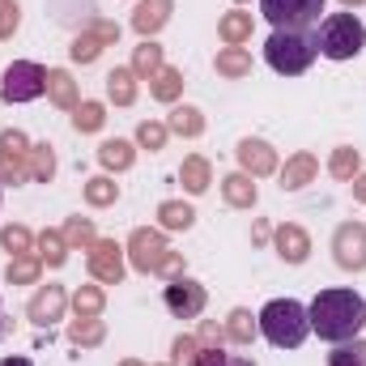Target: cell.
I'll use <instances>...</instances> for the list:
<instances>
[{
    "instance_id": "cell-1",
    "label": "cell",
    "mask_w": 366,
    "mask_h": 366,
    "mask_svg": "<svg viewBox=\"0 0 366 366\" xmlns=\"http://www.w3.org/2000/svg\"><path fill=\"white\" fill-rule=\"evenodd\" d=\"M307 315H311V332H320L324 341L341 345V341H354L362 332L366 302L354 290H324V294H315Z\"/></svg>"
},
{
    "instance_id": "cell-2",
    "label": "cell",
    "mask_w": 366,
    "mask_h": 366,
    "mask_svg": "<svg viewBox=\"0 0 366 366\" xmlns=\"http://www.w3.org/2000/svg\"><path fill=\"white\" fill-rule=\"evenodd\" d=\"M256 320H260V332L273 341L277 350H298L307 341V332H311V315L294 298H273Z\"/></svg>"
},
{
    "instance_id": "cell-3",
    "label": "cell",
    "mask_w": 366,
    "mask_h": 366,
    "mask_svg": "<svg viewBox=\"0 0 366 366\" xmlns=\"http://www.w3.org/2000/svg\"><path fill=\"white\" fill-rule=\"evenodd\" d=\"M315 47L328 56V60H354L366 47V26L354 13H332L324 26H320V39Z\"/></svg>"
},
{
    "instance_id": "cell-4",
    "label": "cell",
    "mask_w": 366,
    "mask_h": 366,
    "mask_svg": "<svg viewBox=\"0 0 366 366\" xmlns=\"http://www.w3.org/2000/svg\"><path fill=\"white\" fill-rule=\"evenodd\" d=\"M315 39H307V34H294V30H273V39L264 43V60L273 64L277 73H285V77H298V73H307L311 69V60H315Z\"/></svg>"
},
{
    "instance_id": "cell-5",
    "label": "cell",
    "mask_w": 366,
    "mask_h": 366,
    "mask_svg": "<svg viewBox=\"0 0 366 366\" xmlns=\"http://www.w3.org/2000/svg\"><path fill=\"white\" fill-rule=\"evenodd\" d=\"M47 90V69L34 64V60H13L4 69V81H0V98L4 102H34L39 94Z\"/></svg>"
},
{
    "instance_id": "cell-6",
    "label": "cell",
    "mask_w": 366,
    "mask_h": 366,
    "mask_svg": "<svg viewBox=\"0 0 366 366\" xmlns=\"http://www.w3.org/2000/svg\"><path fill=\"white\" fill-rule=\"evenodd\" d=\"M260 9H264V17L273 21L277 30H294V34H302L307 26L320 21L324 0H260Z\"/></svg>"
},
{
    "instance_id": "cell-7",
    "label": "cell",
    "mask_w": 366,
    "mask_h": 366,
    "mask_svg": "<svg viewBox=\"0 0 366 366\" xmlns=\"http://www.w3.org/2000/svg\"><path fill=\"white\" fill-rule=\"evenodd\" d=\"M167 256H171V247H167L162 230H149V226L132 230V239H128V264L137 273H162Z\"/></svg>"
},
{
    "instance_id": "cell-8",
    "label": "cell",
    "mask_w": 366,
    "mask_h": 366,
    "mask_svg": "<svg viewBox=\"0 0 366 366\" xmlns=\"http://www.w3.org/2000/svg\"><path fill=\"white\" fill-rule=\"evenodd\" d=\"M332 256L345 273H362L366 269V226L358 222H341L332 234Z\"/></svg>"
},
{
    "instance_id": "cell-9",
    "label": "cell",
    "mask_w": 366,
    "mask_h": 366,
    "mask_svg": "<svg viewBox=\"0 0 366 366\" xmlns=\"http://www.w3.org/2000/svg\"><path fill=\"white\" fill-rule=\"evenodd\" d=\"M90 277L102 285H119L124 277V247L115 239H94L90 243Z\"/></svg>"
},
{
    "instance_id": "cell-10",
    "label": "cell",
    "mask_w": 366,
    "mask_h": 366,
    "mask_svg": "<svg viewBox=\"0 0 366 366\" xmlns=\"http://www.w3.org/2000/svg\"><path fill=\"white\" fill-rule=\"evenodd\" d=\"M167 311L175 315V320H196L200 311H204V285H196V281H187V277H175L171 285H167Z\"/></svg>"
},
{
    "instance_id": "cell-11",
    "label": "cell",
    "mask_w": 366,
    "mask_h": 366,
    "mask_svg": "<svg viewBox=\"0 0 366 366\" xmlns=\"http://www.w3.org/2000/svg\"><path fill=\"white\" fill-rule=\"evenodd\" d=\"M239 167L252 175V179H260V175H273L277 171V149L269 141H256V137H247V141H239Z\"/></svg>"
},
{
    "instance_id": "cell-12",
    "label": "cell",
    "mask_w": 366,
    "mask_h": 366,
    "mask_svg": "<svg viewBox=\"0 0 366 366\" xmlns=\"http://www.w3.org/2000/svg\"><path fill=\"white\" fill-rule=\"evenodd\" d=\"M64 302H69V298H64V290H60V285H43V290H39V294L30 298L26 315H30V320H34L39 328H51V324H56V320L64 315Z\"/></svg>"
},
{
    "instance_id": "cell-13",
    "label": "cell",
    "mask_w": 366,
    "mask_h": 366,
    "mask_svg": "<svg viewBox=\"0 0 366 366\" xmlns=\"http://www.w3.org/2000/svg\"><path fill=\"white\" fill-rule=\"evenodd\" d=\"M273 243H277V256H281L285 264H302V260L311 256V239H307V230H302V226H294V222L277 226Z\"/></svg>"
},
{
    "instance_id": "cell-14",
    "label": "cell",
    "mask_w": 366,
    "mask_h": 366,
    "mask_svg": "<svg viewBox=\"0 0 366 366\" xmlns=\"http://www.w3.org/2000/svg\"><path fill=\"white\" fill-rule=\"evenodd\" d=\"M171 9H175V0H141L137 4V13H132V30L137 34H158L167 21H171Z\"/></svg>"
},
{
    "instance_id": "cell-15",
    "label": "cell",
    "mask_w": 366,
    "mask_h": 366,
    "mask_svg": "<svg viewBox=\"0 0 366 366\" xmlns=\"http://www.w3.org/2000/svg\"><path fill=\"white\" fill-rule=\"evenodd\" d=\"M315 175H320L315 154H294V158L285 162V171H281V192H298V187H307Z\"/></svg>"
},
{
    "instance_id": "cell-16",
    "label": "cell",
    "mask_w": 366,
    "mask_h": 366,
    "mask_svg": "<svg viewBox=\"0 0 366 366\" xmlns=\"http://www.w3.org/2000/svg\"><path fill=\"white\" fill-rule=\"evenodd\" d=\"M47 98L60 107V111H77L81 98H77V81L64 73V69H47Z\"/></svg>"
},
{
    "instance_id": "cell-17",
    "label": "cell",
    "mask_w": 366,
    "mask_h": 366,
    "mask_svg": "<svg viewBox=\"0 0 366 366\" xmlns=\"http://www.w3.org/2000/svg\"><path fill=\"white\" fill-rule=\"evenodd\" d=\"M179 183L187 187V192H192V196L209 192V183H213V167H209V158H200V154L183 158V167H179Z\"/></svg>"
},
{
    "instance_id": "cell-18",
    "label": "cell",
    "mask_w": 366,
    "mask_h": 366,
    "mask_svg": "<svg viewBox=\"0 0 366 366\" xmlns=\"http://www.w3.org/2000/svg\"><path fill=\"white\" fill-rule=\"evenodd\" d=\"M256 332H260V320H256L247 307H234L230 320H226V341H234V345H252Z\"/></svg>"
},
{
    "instance_id": "cell-19",
    "label": "cell",
    "mask_w": 366,
    "mask_h": 366,
    "mask_svg": "<svg viewBox=\"0 0 366 366\" xmlns=\"http://www.w3.org/2000/svg\"><path fill=\"white\" fill-rule=\"evenodd\" d=\"M222 196H226V204H234V209H252V204H256V183H252L247 171L226 175V179H222Z\"/></svg>"
},
{
    "instance_id": "cell-20",
    "label": "cell",
    "mask_w": 366,
    "mask_h": 366,
    "mask_svg": "<svg viewBox=\"0 0 366 366\" xmlns=\"http://www.w3.org/2000/svg\"><path fill=\"white\" fill-rule=\"evenodd\" d=\"M98 162H102L107 171H128V167L137 162V149L115 137V141H102V145H98Z\"/></svg>"
},
{
    "instance_id": "cell-21",
    "label": "cell",
    "mask_w": 366,
    "mask_h": 366,
    "mask_svg": "<svg viewBox=\"0 0 366 366\" xmlns=\"http://www.w3.org/2000/svg\"><path fill=\"white\" fill-rule=\"evenodd\" d=\"M149 94H154L158 102H175V98L183 94V73L171 69V64H162V69L149 77Z\"/></svg>"
},
{
    "instance_id": "cell-22",
    "label": "cell",
    "mask_w": 366,
    "mask_h": 366,
    "mask_svg": "<svg viewBox=\"0 0 366 366\" xmlns=\"http://www.w3.org/2000/svg\"><path fill=\"white\" fill-rule=\"evenodd\" d=\"M217 34L226 39V47H243L252 39V13H226L217 21Z\"/></svg>"
},
{
    "instance_id": "cell-23",
    "label": "cell",
    "mask_w": 366,
    "mask_h": 366,
    "mask_svg": "<svg viewBox=\"0 0 366 366\" xmlns=\"http://www.w3.org/2000/svg\"><path fill=\"white\" fill-rule=\"evenodd\" d=\"M107 94H111L115 107H132V102H137V73H132V69H115V73L107 77Z\"/></svg>"
},
{
    "instance_id": "cell-24",
    "label": "cell",
    "mask_w": 366,
    "mask_h": 366,
    "mask_svg": "<svg viewBox=\"0 0 366 366\" xmlns=\"http://www.w3.org/2000/svg\"><path fill=\"white\" fill-rule=\"evenodd\" d=\"M217 73L222 77H247L252 73V51L247 47H222L217 51Z\"/></svg>"
},
{
    "instance_id": "cell-25",
    "label": "cell",
    "mask_w": 366,
    "mask_h": 366,
    "mask_svg": "<svg viewBox=\"0 0 366 366\" xmlns=\"http://www.w3.org/2000/svg\"><path fill=\"white\" fill-rule=\"evenodd\" d=\"M158 222H162V230H192L196 213H192V204H183V200H162V204H158Z\"/></svg>"
},
{
    "instance_id": "cell-26",
    "label": "cell",
    "mask_w": 366,
    "mask_h": 366,
    "mask_svg": "<svg viewBox=\"0 0 366 366\" xmlns=\"http://www.w3.org/2000/svg\"><path fill=\"white\" fill-rule=\"evenodd\" d=\"M167 128H171L175 137H200V132H204V115H200L196 107H175L171 119H167Z\"/></svg>"
},
{
    "instance_id": "cell-27",
    "label": "cell",
    "mask_w": 366,
    "mask_h": 366,
    "mask_svg": "<svg viewBox=\"0 0 366 366\" xmlns=\"http://www.w3.org/2000/svg\"><path fill=\"white\" fill-rule=\"evenodd\" d=\"M39 260H47L51 269H60V264L69 260V243H64L60 230H43V234H39Z\"/></svg>"
},
{
    "instance_id": "cell-28",
    "label": "cell",
    "mask_w": 366,
    "mask_h": 366,
    "mask_svg": "<svg viewBox=\"0 0 366 366\" xmlns=\"http://www.w3.org/2000/svg\"><path fill=\"white\" fill-rule=\"evenodd\" d=\"M102 337H107V324H102V320L77 315V320L69 324V341H73V345H102Z\"/></svg>"
},
{
    "instance_id": "cell-29",
    "label": "cell",
    "mask_w": 366,
    "mask_h": 366,
    "mask_svg": "<svg viewBox=\"0 0 366 366\" xmlns=\"http://www.w3.org/2000/svg\"><path fill=\"white\" fill-rule=\"evenodd\" d=\"M328 171H332V179L350 183L358 171H362V158H358V149H350V145H341V149H332V162H328Z\"/></svg>"
},
{
    "instance_id": "cell-30",
    "label": "cell",
    "mask_w": 366,
    "mask_h": 366,
    "mask_svg": "<svg viewBox=\"0 0 366 366\" xmlns=\"http://www.w3.org/2000/svg\"><path fill=\"white\" fill-rule=\"evenodd\" d=\"M26 167H30V179L51 183V175H56V154H51V145H30Z\"/></svg>"
},
{
    "instance_id": "cell-31",
    "label": "cell",
    "mask_w": 366,
    "mask_h": 366,
    "mask_svg": "<svg viewBox=\"0 0 366 366\" xmlns=\"http://www.w3.org/2000/svg\"><path fill=\"white\" fill-rule=\"evenodd\" d=\"M162 69V47L154 43V39H145L141 47H137V56H132V73L137 77H154Z\"/></svg>"
},
{
    "instance_id": "cell-32",
    "label": "cell",
    "mask_w": 366,
    "mask_h": 366,
    "mask_svg": "<svg viewBox=\"0 0 366 366\" xmlns=\"http://www.w3.org/2000/svg\"><path fill=\"white\" fill-rule=\"evenodd\" d=\"M39 256H13L9 260V269H4V277H9V285H34L39 281Z\"/></svg>"
},
{
    "instance_id": "cell-33",
    "label": "cell",
    "mask_w": 366,
    "mask_h": 366,
    "mask_svg": "<svg viewBox=\"0 0 366 366\" xmlns=\"http://www.w3.org/2000/svg\"><path fill=\"white\" fill-rule=\"evenodd\" d=\"M60 234H64V243H69V247H81V252H90V243L98 239V234H94V222H90V217H69Z\"/></svg>"
},
{
    "instance_id": "cell-34",
    "label": "cell",
    "mask_w": 366,
    "mask_h": 366,
    "mask_svg": "<svg viewBox=\"0 0 366 366\" xmlns=\"http://www.w3.org/2000/svg\"><path fill=\"white\" fill-rule=\"evenodd\" d=\"M102 307H107V298H102V290H98V285H81V290L73 294V311H77V315H86V320H98V315H102Z\"/></svg>"
},
{
    "instance_id": "cell-35",
    "label": "cell",
    "mask_w": 366,
    "mask_h": 366,
    "mask_svg": "<svg viewBox=\"0 0 366 366\" xmlns=\"http://www.w3.org/2000/svg\"><path fill=\"white\" fill-rule=\"evenodd\" d=\"M102 47H107V43H102V39H98L94 30H86V34H77V39H73V47H69V56H73L77 64H94V60L102 56Z\"/></svg>"
},
{
    "instance_id": "cell-36",
    "label": "cell",
    "mask_w": 366,
    "mask_h": 366,
    "mask_svg": "<svg viewBox=\"0 0 366 366\" xmlns=\"http://www.w3.org/2000/svg\"><path fill=\"white\" fill-rule=\"evenodd\" d=\"M328 366H366V341H341L332 354H328Z\"/></svg>"
},
{
    "instance_id": "cell-37",
    "label": "cell",
    "mask_w": 366,
    "mask_h": 366,
    "mask_svg": "<svg viewBox=\"0 0 366 366\" xmlns=\"http://www.w3.org/2000/svg\"><path fill=\"white\" fill-rule=\"evenodd\" d=\"M102 119H107L102 102H81V107L73 111V128H77V132H98V128H102Z\"/></svg>"
},
{
    "instance_id": "cell-38",
    "label": "cell",
    "mask_w": 366,
    "mask_h": 366,
    "mask_svg": "<svg viewBox=\"0 0 366 366\" xmlns=\"http://www.w3.org/2000/svg\"><path fill=\"white\" fill-rule=\"evenodd\" d=\"M167 137H171V128L158 124V119H145V124L137 128V145H141V149H162Z\"/></svg>"
},
{
    "instance_id": "cell-39",
    "label": "cell",
    "mask_w": 366,
    "mask_h": 366,
    "mask_svg": "<svg viewBox=\"0 0 366 366\" xmlns=\"http://www.w3.org/2000/svg\"><path fill=\"white\" fill-rule=\"evenodd\" d=\"M0 158H30V141L21 128H4L0 132Z\"/></svg>"
},
{
    "instance_id": "cell-40",
    "label": "cell",
    "mask_w": 366,
    "mask_h": 366,
    "mask_svg": "<svg viewBox=\"0 0 366 366\" xmlns=\"http://www.w3.org/2000/svg\"><path fill=\"white\" fill-rule=\"evenodd\" d=\"M115 196H119V187L107 179V175H98V179L86 183V200H90L94 209H102V204H115Z\"/></svg>"
},
{
    "instance_id": "cell-41",
    "label": "cell",
    "mask_w": 366,
    "mask_h": 366,
    "mask_svg": "<svg viewBox=\"0 0 366 366\" xmlns=\"http://www.w3.org/2000/svg\"><path fill=\"white\" fill-rule=\"evenodd\" d=\"M0 243H4V252H13V256H30V230L26 226H4L0 230Z\"/></svg>"
},
{
    "instance_id": "cell-42",
    "label": "cell",
    "mask_w": 366,
    "mask_h": 366,
    "mask_svg": "<svg viewBox=\"0 0 366 366\" xmlns=\"http://www.w3.org/2000/svg\"><path fill=\"white\" fill-rule=\"evenodd\" d=\"M196 354H200V341H196V337H175V345H171V366H196Z\"/></svg>"
},
{
    "instance_id": "cell-43",
    "label": "cell",
    "mask_w": 366,
    "mask_h": 366,
    "mask_svg": "<svg viewBox=\"0 0 366 366\" xmlns=\"http://www.w3.org/2000/svg\"><path fill=\"white\" fill-rule=\"evenodd\" d=\"M196 366H256V362H247V358H234V354H222V345H213V350H204V345H200Z\"/></svg>"
},
{
    "instance_id": "cell-44",
    "label": "cell",
    "mask_w": 366,
    "mask_h": 366,
    "mask_svg": "<svg viewBox=\"0 0 366 366\" xmlns=\"http://www.w3.org/2000/svg\"><path fill=\"white\" fill-rule=\"evenodd\" d=\"M17 21H21V13H17V4H13V0H0V39H13V30H17Z\"/></svg>"
},
{
    "instance_id": "cell-45",
    "label": "cell",
    "mask_w": 366,
    "mask_h": 366,
    "mask_svg": "<svg viewBox=\"0 0 366 366\" xmlns=\"http://www.w3.org/2000/svg\"><path fill=\"white\" fill-rule=\"evenodd\" d=\"M196 341H200L204 350H213V345H222V341H226V328H217L213 320H204V324H200V332H196Z\"/></svg>"
},
{
    "instance_id": "cell-46",
    "label": "cell",
    "mask_w": 366,
    "mask_h": 366,
    "mask_svg": "<svg viewBox=\"0 0 366 366\" xmlns=\"http://www.w3.org/2000/svg\"><path fill=\"white\" fill-rule=\"evenodd\" d=\"M90 30L98 34V39H102V43H107V47H111V43L119 39V26H115V21H94Z\"/></svg>"
},
{
    "instance_id": "cell-47",
    "label": "cell",
    "mask_w": 366,
    "mask_h": 366,
    "mask_svg": "<svg viewBox=\"0 0 366 366\" xmlns=\"http://www.w3.org/2000/svg\"><path fill=\"white\" fill-rule=\"evenodd\" d=\"M162 277H183V256H179V252H171V256H167V264H162Z\"/></svg>"
},
{
    "instance_id": "cell-48",
    "label": "cell",
    "mask_w": 366,
    "mask_h": 366,
    "mask_svg": "<svg viewBox=\"0 0 366 366\" xmlns=\"http://www.w3.org/2000/svg\"><path fill=\"white\" fill-rule=\"evenodd\" d=\"M350 183H354V200H362V204H366V171H358Z\"/></svg>"
},
{
    "instance_id": "cell-49",
    "label": "cell",
    "mask_w": 366,
    "mask_h": 366,
    "mask_svg": "<svg viewBox=\"0 0 366 366\" xmlns=\"http://www.w3.org/2000/svg\"><path fill=\"white\" fill-rule=\"evenodd\" d=\"M252 239H256V243H264V239H269V226H264V222H256V230H252Z\"/></svg>"
},
{
    "instance_id": "cell-50",
    "label": "cell",
    "mask_w": 366,
    "mask_h": 366,
    "mask_svg": "<svg viewBox=\"0 0 366 366\" xmlns=\"http://www.w3.org/2000/svg\"><path fill=\"white\" fill-rule=\"evenodd\" d=\"M0 366H34V362H30V358H4Z\"/></svg>"
},
{
    "instance_id": "cell-51",
    "label": "cell",
    "mask_w": 366,
    "mask_h": 366,
    "mask_svg": "<svg viewBox=\"0 0 366 366\" xmlns=\"http://www.w3.org/2000/svg\"><path fill=\"white\" fill-rule=\"evenodd\" d=\"M341 4H350V9H354V4H366V0H341Z\"/></svg>"
},
{
    "instance_id": "cell-52",
    "label": "cell",
    "mask_w": 366,
    "mask_h": 366,
    "mask_svg": "<svg viewBox=\"0 0 366 366\" xmlns=\"http://www.w3.org/2000/svg\"><path fill=\"white\" fill-rule=\"evenodd\" d=\"M119 366H141V362H132V358H128V362H119Z\"/></svg>"
},
{
    "instance_id": "cell-53",
    "label": "cell",
    "mask_w": 366,
    "mask_h": 366,
    "mask_svg": "<svg viewBox=\"0 0 366 366\" xmlns=\"http://www.w3.org/2000/svg\"><path fill=\"white\" fill-rule=\"evenodd\" d=\"M0 337H4V315H0Z\"/></svg>"
},
{
    "instance_id": "cell-54",
    "label": "cell",
    "mask_w": 366,
    "mask_h": 366,
    "mask_svg": "<svg viewBox=\"0 0 366 366\" xmlns=\"http://www.w3.org/2000/svg\"><path fill=\"white\" fill-rule=\"evenodd\" d=\"M239 4H243V0H239Z\"/></svg>"
}]
</instances>
